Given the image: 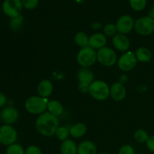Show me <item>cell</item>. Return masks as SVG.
Returning <instances> with one entry per match:
<instances>
[{"label": "cell", "instance_id": "30", "mask_svg": "<svg viewBox=\"0 0 154 154\" xmlns=\"http://www.w3.org/2000/svg\"><path fill=\"white\" fill-rule=\"evenodd\" d=\"M25 154H42V150L37 146L31 145L29 146L25 150Z\"/></svg>", "mask_w": 154, "mask_h": 154}, {"label": "cell", "instance_id": "28", "mask_svg": "<svg viewBox=\"0 0 154 154\" xmlns=\"http://www.w3.org/2000/svg\"><path fill=\"white\" fill-rule=\"evenodd\" d=\"M23 23V17L20 15V16L17 17L11 18V20L10 22V26L12 30H18L21 27Z\"/></svg>", "mask_w": 154, "mask_h": 154}, {"label": "cell", "instance_id": "39", "mask_svg": "<svg viewBox=\"0 0 154 154\" xmlns=\"http://www.w3.org/2000/svg\"><path fill=\"white\" fill-rule=\"evenodd\" d=\"M0 114H1V111H0Z\"/></svg>", "mask_w": 154, "mask_h": 154}, {"label": "cell", "instance_id": "17", "mask_svg": "<svg viewBox=\"0 0 154 154\" xmlns=\"http://www.w3.org/2000/svg\"><path fill=\"white\" fill-rule=\"evenodd\" d=\"M78 154H97L96 144L90 141H82L78 147Z\"/></svg>", "mask_w": 154, "mask_h": 154}, {"label": "cell", "instance_id": "15", "mask_svg": "<svg viewBox=\"0 0 154 154\" xmlns=\"http://www.w3.org/2000/svg\"><path fill=\"white\" fill-rule=\"evenodd\" d=\"M54 91V85L49 80H43L38 86V93L43 98H48Z\"/></svg>", "mask_w": 154, "mask_h": 154}, {"label": "cell", "instance_id": "23", "mask_svg": "<svg viewBox=\"0 0 154 154\" xmlns=\"http://www.w3.org/2000/svg\"><path fill=\"white\" fill-rule=\"evenodd\" d=\"M55 135H57V138L59 140L64 141L66 140L69 139L68 138L70 135V132H69V129L66 126H59Z\"/></svg>", "mask_w": 154, "mask_h": 154}, {"label": "cell", "instance_id": "21", "mask_svg": "<svg viewBox=\"0 0 154 154\" xmlns=\"http://www.w3.org/2000/svg\"><path fill=\"white\" fill-rule=\"evenodd\" d=\"M135 56L138 61L147 63L151 60V52L147 48H139L135 51Z\"/></svg>", "mask_w": 154, "mask_h": 154}, {"label": "cell", "instance_id": "4", "mask_svg": "<svg viewBox=\"0 0 154 154\" xmlns=\"http://www.w3.org/2000/svg\"><path fill=\"white\" fill-rule=\"evenodd\" d=\"M78 64L83 68H89L93 66L97 60V53L91 47L81 48L77 56Z\"/></svg>", "mask_w": 154, "mask_h": 154}, {"label": "cell", "instance_id": "31", "mask_svg": "<svg viewBox=\"0 0 154 154\" xmlns=\"http://www.w3.org/2000/svg\"><path fill=\"white\" fill-rule=\"evenodd\" d=\"M118 154H135V150L132 146L124 145L120 149Z\"/></svg>", "mask_w": 154, "mask_h": 154}, {"label": "cell", "instance_id": "27", "mask_svg": "<svg viewBox=\"0 0 154 154\" xmlns=\"http://www.w3.org/2000/svg\"><path fill=\"white\" fill-rule=\"evenodd\" d=\"M104 35L108 37H114L117 32L116 25L112 23H108L104 27Z\"/></svg>", "mask_w": 154, "mask_h": 154}, {"label": "cell", "instance_id": "29", "mask_svg": "<svg viewBox=\"0 0 154 154\" xmlns=\"http://www.w3.org/2000/svg\"><path fill=\"white\" fill-rule=\"evenodd\" d=\"M22 3L24 8L29 10H32L37 7L38 0H22Z\"/></svg>", "mask_w": 154, "mask_h": 154}, {"label": "cell", "instance_id": "7", "mask_svg": "<svg viewBox=\"0 0 154 154\" xmlns=\"http://www.w3.org/2000/svg\"><path fill=\"white\" fill-rule=\"evenodd\" d=\"M17 132L11 125L5 124L0 126V144L9 146L16 142Z\"/></svg>", "mask_w": 154, "mask_h": 154}, {"label": "cell", "instance_id": "32", "mask_svg": "<svg viewBox=\"0 0 154 154\" xmlns=\"http://www.w3.org/2000/svg\"><path fill=\"white\" fill-rule=\"evenodd\" d=\"M146 144H147V148H148L150 151L153 152L154 153V135L149 137L147 142H146Z\"/></svg>", "mask_w": 154, "mask_h": 154}, {"label": "cell", "instance_id": "10", "mask_svg": "<svg viewBox=\"0 0 154 154\" xmlns=\"http://www.w3.org/2000/svg\"><path fill=\"white\" fill-rule=\"evenodd\" d=\"M135 21L129 15H123L117 20L116 23L117 30L120 34L126 35L130 32L134 28Z\"/></svg>", "mask_w": 154, "mask_h": 154}, {"label": "cell", "instance_id": "33", "mask_svg": "<svg viewBox=\"0 0 154 154\" xmlns=\"http://www.w3.org/2000/svg\"><path fill=\"white\" fill-rule=\"evenodd\" d=\"M89 87H90V84H84V83H79V84H78V90L83 93L89 92Z\"/></svg>", "mask_w": 154, "mask_h": 154}, {"label": "cell", "instance_id": "13", "mask_svg": "<svg viewBox=\"0 0 154 154\" xmlns=\"http://www.w3.org/2000/svg\"><path fill=\"white\" fill-rule=\"evenodd\" d=\"M112 44L116 49L122 52L127 51L130 47V42L129 38L125 35L120 33L116 34L113 37Z\"/></svg>", "mask_w": 154, "mask_h": 154}, {"label": "cell", "instance_id": "34", "mask_svg": "<svg viewBox=\"0 0 154 154\" xmlns=\"http://www.w3.org/2000/svg\"><path fill=\"white\" fill-rule=\"evenodd\" d=\"M7 103V97L5 94L0 93V108H2Z\"/></svg>", "mask_w": 154, "mask_h": 154}, {"label": "cell", "instance_id": "6", "mask_svg": "<svg viewBox=\"0 0 154 154\" xmlns=\"http://www.w3.org/2000/svg\"><path fill=\"white\" fill-rule=\"evenodd\" d=\"M97 60L102 66L111 67L117 62V54L111 48L105 47L98 51Z\"/></svg>", "mask_w": 154, "mask_h": 154}, {"label": "cell", "instance_id": "11", "mask_svg": "<svg viewBox=\"0 0 154 154\" xmlns=\"http://www.w3.org/2000/svg\"><path fill=\"white\" fill-rule=\"evenodd\" d=\"M0 117L5 124L11 125L17 121L19 118V112L13 107H6L1 111Z\"/></svg>", "mask_w": 154, "mask_h": 154}, {"label": "cell", "instance_id": "22", "mask_svg": "<svg viewBox=\"0 0 154 154\" xmlns=\"http://www.w3.org/2000/svg\"><path fill=\"white\" fill-rule=\"evenodd\" d=\"M89 39L90 38L88 37V35L83 32L77 33L75 36V42L81 48L89 46Z\"/></svg>", "mask_w": 154, "mask_h": 154}, {"label": "cell", "instance_id": "19", "mask_svg": "<svg viewBox=\"0 0 154 154\" xmlns=\"http://www.w3.org/2000/svg\"><path fill=\"white\" fill-rule=\"evenodd\" d=\"M69 132H70V135H72L73 138H81V137L84 136L86 134V132H87V126H86L85 124H84V123H76V124L73 125V126L69 129Z\"/></svg>", "mask_w": 154, "mask_h": 154}, {"label": "cell", "instance_id": "8", "mask_svg": "<svg viewBox=\"0 0 154 154\" xmlns=\"http://www.w3.org/2000/svg\"><path fill=\"white\" fill-rule=\"evenodd\" d=\"M23 6L22 0H5L2 11L7 16L14 18L20 16Z\"/></svg>", "mask_w": 154, "mask_h": 154}, {"label": "cell", "instance_id": "20", "mask_svg": "<svg viewBox=\"0 0 154 154\" xmlns=\"http://www.w3.org/2000/svg\"><path fill=\"white\" fill-rule=\"evenodd\" d=\"M48 112L56 117L62 115L63 113V107L60 102L57 100H51L48 104Z\"/></svg>", "mask_w": 154, "mask_h": 154}, {"label": "cell", "instance_id": "37", "mask_svg": "<svg viewBox=\"0 0 154 154\" xmlns=\"http://www.w3.org/2000/svg\"><path fill=\"white\" fill-rule=\"evenodd\" d=\"M99 154H109V153H99Z\"/></svg>", "mask_w": 154, "mask_h": 154}, {"label": "cell", "instance_id": "5", "mask_svg": "<svg viewBox=\"0 0 154 154\" xmlns=\"http://www.w3.org/2000/svg\"><path fill=\"white\" fill-rule=\"evenodd\" d=\"M134 29L141 35H150L154 32V20L149 16L138 18L135 20Z\"/></svg>", "mask_w": 154, "mask_h": 154}, {"label": "cell", "instance_id": "26", "mask_svg": "<svg viewBox=\"0 0 154 154\" xmlns=\"http://www.w3.org/2000/svg\"><path fill=\"white\" fill-rule=\"evenodd\" d=\"M134 138L135 141L139 143L147 142V139L149 138V135L147 132L144 129H138L134 134Z\"/></svg>", "mask_w": 154, "mask_h": 154}, {"label": "cell", "instance_id": "36", "mask_svg": "<svg viewBox=\"0 0 154 154\" xmlns=\"http://www.w3.org/2000/svg\"><path fill=\"white\" fill-rule=\"evenodd\" d=\"M149 17L154 20V4L153 5V7H152L151 10L149 12Z\"/></svg>", "mask_w": 154, "mask_h": 154}, {"label": "cell", "instance_id": "38", "mask_svg": "<svg viewBox=\"0 0 154 154\" xmlns=\"http://www.w3.org/2000/svg\"><path fill=\"white\" fill-rule=\"evenodd\" d=\"M0 12H1V7H0Z\"/></svg>", "mask_w": 154, "mask_h": 154}, {"label": "cell", "instance_id": "12", "mask_svg": "<svg viewBox=\"0 0 154 154\" xmlns=\"http://www.w3.org/2000/svg\"><path fill=\"white\" fill-rule=\"evenodd\" d=\"M110 96L116 102L123 100L126 96V90L123 84L115 82L110 87Z\"/></svg>", "mask_w": 154, "mask_h": 154}, {"label": "cell", "instance_id": "9", "mask_svg": "<svg viewBox=\"0 0 154 154\" xmlns=\"http://www.w3.org/2000/svg\"><path fill=\"white\" fill-rule=\"evenodd\" d=\"M137 62L138 60L135 54L132 51H127L118 60V67L123 72H129L135 67Z\"/></svg>", "mask_w": 154, "mask_h": 154}, {"label": "cell", "instance_id": "1", "mask_svg": "<svg viewBox=\"0 0 154 154\" xmlns=\"http://www.w3.org/2000/svg\"><path fill=\"white\" fill-rule=\"evenodd\" d=\"M59 127L58 117L49 112L40 114L35 121V128L41 135L51 137L56 134Z\"/></svg>", "mask_w": 154, "mask_h": 154}, {"label": "cell", "instance_id": "14", "mask_svg": "<svg viewBox=\"0 0 154 154\" xmlns=\"http://www.w3.org/2000/svg\"><path fill=\"white\" fill-rule=\"evenodd\" d=\"M107 44L106 36L102 33H96L92 35L89 39V46L94 50L105 48Z\"/></svg>", "mask_w": 154, "mask_h": 154}, {"label": "cell", "instance_id": "16", "mask_svg": "<svg viewBox=\"0 0 154 154\" xmlns=\"http://www.w3.org/2000/svg\"><path fill=\"white\" fill-rule=\"evenodd\" d=\"M78 79L80 83L90 85L94 81V75L89 68H82L78 73Z\"/></svg>", "mask_w": 154, "mask_h": 154}, {"label": "cell", "instance_id": "3", "mask_svg": "<svg viewBox=\"0 0 154 154\" xmlns=\"http://www.w3.org/2000/svg\"><path fill=\"white\" fill-rule=\"evenodd\" d=\"M89 93L90 96L99 101H104L110 96V88L108 84L105 81H94L89 87Z\"/></svg>", "mask_w": 154, "mask_h": 154}, {"label": "cell", "instance_id": "18", "mask_svg": "<svg viewBox=\"0 0 154 154\" xmlns=\"http://www.w3.org/2000/svg\"><path fill=\"white\" fill-rule=\"evenodd\" d=\"M60 151L62 154H78V146L74 141L67 139L61 144Z\"/></svg>", "mask_w": 154, "mask_h": 154}, {"label": "cell", "instance_id": "35", "mask_svg": "<svg viewBox=\"0 0 154 154\" xmlns=\"http://www.w3.org/2000/svg\"><path fill=\"white\" fill-rule=\"evenodd\" d=\"M92 28L93 29H99L100 28H102V24L100 23L99 22H96V23H93V24L91 25Z\"/></svg>", "mask_w": 154, "mask_h": 154}, {"label": "cell", "instance_id": "24", "mask_svg": "<svg viewBox=\"0 0 154 154\" xmlns=\"http://www.w3.org/2000/svg\"><path fill=\"white\" fill-rule=\"evenodd\" d=\"M6 154H25V150L20 144L14 143L8 146Z\"/></svg>", "mask_w": 154, "mask_h": 154}, {"label": "cell", "instance_id": "25", "mask_svg": "<svg viewBox=\"0 0 154 154\" xmlns=\"http://www.w3.org/2000/svg\"><path fill=\"white\" fill-rule=\"evenodd\" d=\"M129 4L134 11H141L145 8L147 0H129Z\"/></svg>", "mask_w": 154, "mask_h": 154}, {"label": "cell", "instance_id": "2", "mask_svg": "<svg viewBox=\"0 0 154 154\" xmlns=\"http://www.w3.org/2000/svg\"><path fill=\"white\" fill-rule=\"evenodd\" d=\"M49 101L42 96H32L25 102L26 110L31 114H42L48 109Z\"/></svg>", "mask_w": 154, "mask_h": 154}]
</instances>
